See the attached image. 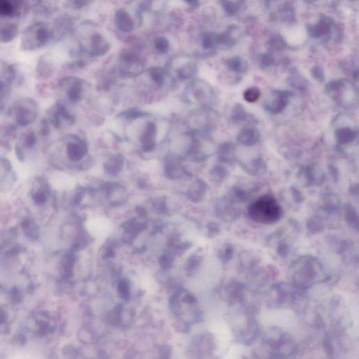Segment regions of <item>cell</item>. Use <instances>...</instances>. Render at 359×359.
Masks as SVG:
<instances>
[{
  "instance_id": "6da1fadb",
  "label": "cell",
  "mask_w": 359,
  "mask_h": 359,
  "mask_svg": "<svg viewBox=\"0 0 359 359\" xmlns=\"http://www.w3.org/2000/svg\"><path fill=\"white\" fill-rule=\"evenodd\" d=\"M248 215L253 222L271 225L282 218L283 210L274 196L266 194L261 196L249 206Z\"/></svg>"
},
{
  "instance_id": "d590c367",
  "label": "cell",
  "mask_w": 359,
  "mask_h": 359,
  "mask_svg": "<svg viewBox=\"0 0 359 359\" xmlns=\"http://www.w3.org/2000/svg\"><path fill=\"white\" fill-rule=\"evenodd\" d=\"M290 83L292 87L301 91H306L309 87L308 82L300 77L292 78Z\"/></svg>"
},
{
  "instance_id": "8d00e7d4",
  "label": "cell",
  "mask_w": 359,
  "mask_h": 359,
  "mask_svg": "<svg viewBox=\"0 0 359 359\" xmlns=\"http://www.w3.org/2000/svg\"><path fill=\"white\" fill-rule=\"evenodd\" d=\"M195 70L196 68L194 65L192 64L185 65L183 68H181L179 71L180 77L184 79H188L194 74Z\"/></svg>"
},
{
  "instance_id": "681fc988",
  "label": "cell",
  "mask_w": 359,
  "mask_h": 359,
  "mask_svg": "<svg viewBox=\"0 0 359 359\" xmlns=\"http://www.w3.org/2000/svg\"><path fill=\"white\" fill-rule=\"evenodd\" d=\"M192 7H196L198 5V0H183Z\"/></svg>"
},
{
  "instance_id": "ee69618b",
  "label": "cell",
  "mask_w": 359,
  "mask_h": 359,
  "mask_svg": "<svg viewBox=\"0 0 359 359\" xmlns=\"http://www.w3.org/2000/svg\"><path fill=\"white\" fill-rule=\"evenodd\" d=\"M328 171H329L330 176L333 177V181L337 183L340 177L339 171H338L337 167L333 164H330L328 166Z\"/></svg>"
},
{
  "instance_id": "8fae6325",
  "label": "cell",
  "mask_w": 359,
  "mask_h": 359,
  "mask_svg": "<svg viewBox=\"0 0 359 359\" xmlns=\"http://www.w3.org/2000/svg\"><path fill=\"white\" fill-rule=\"evenodd\" d=\"M242 168L248 174L253 176H262L267 171L266 162L262 157H255L246 163L241 164Z\"/></svg>"
},
{
  "instance_id": "7bdbcfd3",
  "label": "cell",
  "mask_w": 359,
  "mask_h": 359,
  "mask_svg": "<svg viewBox=\"0 0 359 359\" xmlns=\"http://www.w3.org/2000/svg\"><path fill=\"white\" fill-rule=\"evenodd\" d=\"M37 142V137H36L34 133L30 132L28 133L25 138V144L28 148H32Z\"/></svg>"
},
{
  "instance_id": "52a82bcc",
  "label": "cell",
  "mask_w": 359,
  "mask_h": 359,
  "mask_svg": "<svg viewBox=\"0 0 359 359\" xmlns=\"http://www.w3.org/2000/svg\"><path fill=\"white\" fill-rule=\"evenodd\" d=\"M142 62L135 55L131 53H125L121 56L120 72L124 75L133 77L138 75L143 72Z\"/></svg>"
},
{
  "instance_id": "60d3db41",
  "label": "cell",
  "mask_w": 359,
  "mask_h": 359,
  "mask_svg": "<svg viewBox=\"0 0 359 359\" xmlns=\"http://www.w3.org/2000/svg\"><path fill=\"white\" fill-rule=\"evenodd\" d=\"M277 253L281 257H285L290 253V246L288 244L281 242L277 248Z\"/></svg>"
},
{
  "instance_id": "74e56055",
  "label": "cell",
  "mask_w": 359,
  "mask_h": 359,
  "mask_svg": "<svg viewBox=\"0 0 359 359\" xmlns=\"http://www.w3.org/2000/svg\"><path fill=\"white\" fill-rule=\"evenodd\" d=\"M311 73H312V77L320 83H322L325 80V74H324V70L320 67H314L311 70Z\"/></svg>"
},
{
  "instance_id": "7c38bea8",
  "label": "cell",
  "mask_w": 359,
  "mask_h": 359,
  "mask_svg": "<svg viewBox=\"0 0 359 359\" xmlns=\"http://www.w3.org/2000/svg\"><path fill=\"white\" fill-rule=\"evenodd\" d=\"M261 139V133L255 127L244 128L237 135V141L242 146L251 147L256 145Z\"/></svg>"
},
{
  "instance_id": "4dcf8cb0",
  "label": "cell",
  "mask_w": 359,
  "mask_h": 359,
  "mask_svg": "<svg viewBox=\"0 0 359 359\" xmlns=\"http://www.w3.org/2000/svg\"><path fill=\"white\" fill-rule=\"evenodd\" d=\"M149 72H150V75L152 80L155 82L156 85L161 87L163 85L164 74H165L164 70L157 68V67H154V68H151Z\"/></svg>"
},
{
  "instance_id": "9a60e30c",
  "label": "cell",
  "mask_w": 359,
  "mask_h": 359,
  "mask_svg": "<svg viewBox=\"0 0 359 359\" xmlns=\"http://www.w3.org/2000/svg\"><path fill=\"white\" fill-rule=\"evenodd\" d=\"M217 156L220 162L232 164L236 159V147L231 142L223 143L217 149Z\"/></svg>"
},
{
  "instance_id": "e0dca14e",
  "label": "cell",
  "mask_w": 359,
  "mask_h": 359,
  "mask_svg": "<svg viewBox=\"0 0 359 359\" xmlns=\"http://www.w3.org/2000/svg\"><path fill=\"white\" fill-rule=\"evenodd\" d=\"M62 82L68 85L69 98L74 102L79 101L81 98L82 82L74 78L69 77L65 79Z\"/></svg>"
},
{
  "instance_id": "e575fe53",
  "label": "cell",
  "mask_w": 359,
  "mask_h": 359,
  "mask_svg": "<svg viewBox=\"0 0 359 359\" xmlns=\"http://www.w3.org/2000/svg\"><path fill=\"white\" fill-rule=\"evenodd\" d=\"M229 68L232 71L242 73L245 72L247 66L245 63L238 58H234L231 60L228 64Z\"/></svg>"
},
{
  "instance_id": "44dd1931",
  "label": "cell",
  "mask_w": 359,
  "mask_h": 359,
  "mask_svg": "<svg viewBox=\"0 0 359 359\" xmlns=\"http://www.w3.org/2000/svg\"><path fill=\"white\" fill-rule=\"evenodd\" d=\"M208 186L206 183L202 180H198L192 185V188L190 190V196L193 201L200 202L205 197L206 192H207Z\"/></svg>"
},
{
  "instance_id": "2e32d148",
  "label": "cell",
  "mask_w": 359,
  "mask_h": 359,
  "mask_svg": "<svg viewBox=\"0 0 359 359\" xmlns=\"http://www.w3.org/2000/svg\"><path fill=\"white\" fill-rule=\"evenodd\" d=\"M250 196L251 193L247 190L238 185H234L229 190L227 197L233 204H241L248 201Z\"/></svg>"
},
{
  "instance_id": "603a6c76",
  "label": "cell",
  "mask_w": 359,
  "mask_h": 359,
  "mask_svg": "<svg viewBox=\"0 0 359 359\" xmlns=\"http://www.w3.org/2000/svg\"><path fill=\"white\" fill-rule=\"evenodd\" d=\"M344 213L347 224L355 230H358V215L354 206L351 204H345L344 206Z\"/></svg>"
},
{
  "instance_id": "4fadbf2b",
  "label": "cell",
  "mask_w": 359,
  "mask_h": 359,
  "mask_svg": "<svg viewBox=\"0 0 359 359\" xmlns=\"http://www.w3.org/2000/svg\"><path fill=\"white\" fill-rule=\"evenodd\" d=\"M114 22L118 29L123 32H130L134 28V23L129 13L124 9L116 11L114 16Z\"/></svg>"
},
{
  "instance_id": "277c9868",
  "label": "cell",
  "mask_w": 359,
  "mask_h": 359,
  "mask_svg": "<svg viewBox=\"0 0 359 359\" xmlns=\"http://www.w3.org/2000/svg\"><path fill=\"white\" fill-rule=\"evenodd\" d=\"M37 105L32 99H22L13 108L15 119L18 125L26 127L35 120L37 116Z\"/></svg>"
},
{
  "instance_id": "f1b7e54d",
  "label": "cell",
  "mask_w": 359,
  "mask_h": 359,
  "mask_svg": "<svg viewBox=\"0 0 359 359\" xmlns=\"http://www.w3.org/2000/svg\"><path fill=\"white\" fill-rule=\"evenodd\" d=\"M154 45L156 50H157L158 52L161 53H167L169 52L170 44L167 38L162 37V36L156 37L155 39H154Z\"/></svg>"
},
{
  "instance_id": "f6af8a7d",
  "label": "cell",
  "mask_w": 359,
  "mask_h": 359,
  "mask_svg": "<svg viewBox=\"0 0 359 359\" xmlns=\"http://www.w3.org/2000/svg\"><path fill=\"white\" fill-rule=\"evenodd\" d=\"M273 63H274V60L270 56H264L260 61V65L263 68H267L273 64Z\"/></svg>"
},
{
  "instance_id": "9c48e42d",
  "label": "cell",
  "mask_w": 359,
  "mask_h": 359,
  "mask_svg": "<svg viewBox=\"0 0 359 359\" xmlns=\"http://www.w3.org/2000/svg\"><path fill=\"white\" fill-rule=\"evenodd\" d=\"M234 204L228 197L220 198L215 206L217 215L227 221H232L237 218L240 215V211L236 209Z\"/></svg>"
},
{
  "instance_id": "4316f807",
  "label": "cell",
  "mask_w": 359,
  "mask_h": 359,
  "mask_svg": "<svg viewBox=\"0 0 359 359\" xmlns=\"http://www.w3.org/2000/svg\"><path fill=\"white\" fill-rule=\"evenodd\" d=\"M211 175L213 181L217 183L223 182L228 175V171L223 166H215L211 171Z\"/></svg>"
},
{
  "instance_id": "ac0fdd59",
  "label": "cell",
  "mask_w": 359,
  "mask_h": 359,
  "mask_svg": "<svg viewBox=\"0 0 359 359\" xmlns=\"http://www.w3.org/2000/svg\"><path fill=\"white\" fill-rule=\"evenodd\" d=\"M356 135V131L349 127L339 128L335 131L336 141L341 145H347L354 142Z\"/></svg>"
},
{
  "instance_id": "7dc6e473",
  "label": "cell",
  "mask_w": 359,
  "mask_h": 359,
  "mask_svg": "<svg viewBox=\"0 0 359 359\" xmlns=\"http://www.w3.org/2000/svg\"><path fill=\"white\" fill-rule=\"evenodd\" d=\"M220 232V227L216 223H212L209 225V234L212 236L216 235Z\"/></svg>"
},
{
  "instance_id": "ba28073f",
  "label": "cell",
  "mask_w": 359,
  "mask_h": 359,
  "mask_svg": "<svg viewBox=\"0 0 359 359\" xmlns=\"http://www.w3.org/2000/svg\"><path fill=\"white\" fill-rule=\"evenodd\" d=\"M271 297H269V304L272 305L271 307L282 306L283 304H285L292 297V291L289 286L284 283L274 284L271 289Z\"/></svg>"
},
{
  "instance_id": "484cf974",
  "label": "cell",
  "mask_w": 359,
  "mask_h": 359,
  "mask_svg": "<svg viewBox=\"0 0 359 359\" xmlns=\"http://www.w3.org/2000/svg\"><path fill=\"white\" fill-rule=\"evenodd\" d=\"M16 10L12 0H0V17H12Z\"/></svg>"
},
{
  "instance_id": "5b68a950",
  "label": "cell",
  "mask_w": 359,
  "mask_h": 359,
  "mask_svg": "<svg viewBox=\"0 0 359 359\" xmlns=\"http://www.w3.org/2000/svg\"><path fill=\"white\" fill-rule=\"evenodd\" d=\"M293 95L291 91L286 90H274L270 93V96L267 99L263 105L265 110L271 114L282 113L288 106L290 98Z\"/></svg>"
},
{
  "instance_id": "30bf717a",
  "label": "cell",
  "mask_w": 359,
  "mask_h": 359,
  "mask_svg": "<svg viewBox=\"0 0 359 359\" xmlns=\"http://www.w3.org/2000/svg\"><path fill=\"white\" fill-rule=\"evenodd\" d=\"M110 50V45L107 40L99 33L93 34L90 39L88 53L91 56L98 57L106 55Z\"/></svg>"
},
{
  "instance_id": "f35d334b",
  "label": "cell",
  "mask_w": 359,
  "mask_h": 359,
  "mask_svg": "<svg viewBox=\"0 0 359 359\" xmlns=\"http://www.w3.org/2000/svg\"><path fill=\"white\" fill-rule=\"evenodd\" d=\"M290 192H291L292 198H293L295 203H303L304 200H305V197H304L303 193H302L298 189L296 188L294 186L291 187V188H290Z\"/></svg>"
},
{
  "instance_id": "f546056e",
  "label": "cell",
  "mask_w": 359,
  "mask_h": 359,
  "mask_svg": "<svg viewBox=\"0 0 359 359\" xmlns=\"http://www.w3.org/2000/svg\"><path fill=\"white\" fill-rule=\"evenodd\" d=\"M234 248L232 244L227 243L225 244L222 249L220 251V257L222 260L223 263H228L234 255Z\"/></svg>"
},
{
  "instance_id": "83f0119b",
  "label": "cell",
  "mask_w": 359,
  "mask_h": 359,
  "mask_svg": "<svg viewBox=\"0 0 359 359\" xmlns=\"http://www.w3.org/2000/svg\"><path fill=\"white\" fill-rule=\"evenodd\" d=\"M261 91L257 87L248 88L244 93V98L246 102L253 103L256 102L261 98Z\"/></svg>"
},
{
  "instance_id": "b9f144b4",
  "label": "cell",
  "mask_w": 359,
  "mask_h": 359,
  "mask_svg": "<svg viewBox=\"0 0 359 359\" xmlns=\"http://www.w3.org/2000/svg\"><path fill=\"white\" fill-rule=\"evenodd\" d=\"M7 87L5 82L0 79V108H3L4 106V101L7 96Z\"/></svg>"
},
{
  "instance_id": "1f68e13d",
  "label": "cell",
  "mask_w": 359,
  "mask_h": 359,
  "mask_svg": "<svg viewBox=\"0 0 359 359\" xmlns=\"http://www.w3.org/2000/svg\"><path fill=\"white\" fill-rule=\"evenodd\" d=\"M37 71L43 77H47L52 72V66L46 58H41L37 66Z\"/></svg>"
},
{
  "instance_id": "cb8c5ba5",
  "label": "cell",
  "mask_w": 359,
  "mask_h": 359,
  "mask_svg": "<svg viewBox=\"0 0 359 359\" xmlns=\"http://www.w3.org/2000/svg\"><path fill=\"white\" fill-rule=\"evenodd\" d=\"M340 200L333 193H327L324 197V209L329 213H335L339 209Z\"/></svg>"
},
{
  "instance_id": "836d02e7",
  "label": "cell",
  "mask_w": 359,
  "mask_h": 359,
  "mask_svg": "<svg viewBox=\"0 0 359 359\" xmlns=\"http://www.w3.org/2000/svg\"><path fill=\"white\" fill-rule=\"evenodd\" d=\"M307 228L309 232L313 234L321 232L324 230V227L320 220L316 218H310L307 221Z\"/></svg>"
},
{
  "instance_id": "d6a6232c",
  "label": "cell",
  "mask_w": 359,
  "mask_h": 359,
  "mask_svg": "<svg viewBox=\"0 0 359 359\" xmlns=\"http://www.w3.org/2000/svg\"><path fill=\"white\" fill-rule=\"evenodd\" d=\"M122 164H123V161L121 158L119 156H114L106 166L107 171L112 174H116L122 169Z\"/></svg>"
},
{
  "instance_id": "8992f818",
  "label": "cell",
  "mask_w": 359,
  "mask_h": 359,
  "mask_svg": "<svg viewBox=\"0 0 359 359\" xmlns=\"http://www.w3.org/2000/svg\"><path fill=\"white\" fill-rule=\"evenodd\" d=\"M297 176L302 185L306 188L321 187L326 180L324 171L314 165L303 166L299 170Z\"/></svg>"
},
{
  "instance_id": "d4e9b609",
  "label": "cell",
  "mask_w": 359,
  "mask_h": 359,
  "mask_svg": "<svg viewBox=\"0 0 359 359\" xmlns=\"http://www.w3.org/2000/svg\"><path fill=\"white\" fill-rule=\"evenodd\" d=\"M248 118L247 112L243 105L241 103H236L233 107L232 112H231V119L233 122L236 124L242 123L246 121Z\"/></svg>"
},
{
  "instance_id": "7402d4cb",
  "label": "cell",
  "mask_w": 359,
  "mask_h": 359,
  "mask_svg": "<svg viewBox=\"0 0 359 359\" xmlns=\"http://www.w3.org/2000/svg\"><path fill=\"white\" fill-rule=\"evenodd\" d=\"M67 152L69 158L72 161H79L85 156L86 149L82 143L71 142L68 144Z\"/></svg>"
},
{
  "instance_id": "5bb4252c",
  "label": "cell",
  "mask_w": 359,
  "mask_h": 359,
  "mask_svg": "<svg viewBox=\"0 0 359 359\" xmlns=\"http://www.w3.org/2000/svg\"><path fill=\"white\" fill-rule=\"evenodd\" d=\"M347 82L343 80H334L326 86L325 91L330 98L342 103L343 93L346 91Z\"/></svg>"
},
{
  "instance_id": "ab89813d",
  "label": "cell",
  "mask_w": 359,
  "mask_h": 359,
  "mask_svg": "<svg viewBox=\"0 0 359 359\" xmlns=\"http://www.w3.org/2000/svg\"><path fill=\"white\" fill-rule=\"evenodd\" d=\"M93 0H69V3L74 9H80L89 5Z\"/></svg>"
},
{
  "instance_id": "7a4b0ae2",
  "label": "cell",
  "mask_w": 359,
  "mask_h": 359,
  "mask_svg": "<svg viewBox=\"0 0 359 359\" xmlns=\"http://www.w3.org/2000/svg\"><path fill=\"white\" fill-rule=\"evenodd\" d=\"M322 269L320 262L316 257H301L292 267L294 284L301 289L309 288L318 281Z\"/></svg>"
},
{
  "instance_id": "d6986e66",
  "label": "cell",
  "mask_w": 359,
  "mask_h": 359,
  "mask_svg": "<svg viewBox=\"0 0 359 359\" xmlns=\"http://www.w3.org/2000/svg\"><path fill=\"white\" fill-rule=\"evenodd\" d=\"M18 34V26L14 24H6L0 28V42L9 43L16 37Z\"/></svg>"
},
{
  "instance_id": "bcb514c9",
  "label": "cell",
  "mask_w": 359,
  "mask_h": 359,
  "mask_svg": "<svg viewBox=\"0 0 359 359\" xmlns=\"http://www.w3.org/2000/svg\"><path fill=\"white\" fill-rule=\"evenodd\" d=\"M213 38L209 34H204L203 38H202V45H203L204 48L211 47L212 45H213Z\"/></svg>"
},
{
  "instance_id": "c3c4849f",
  "label": "cell",
  "mask_w": 359,
  "mask_h": 359,
  "mask_svg": "<svg viewBox=\"0 0 359 359\" xmlns=\"http://www.w3.org/2000/svg\"><path fill=\"white\" fill-rule=\"evenodd\" d=\"M349 192H350L351 195L356 196L358 195V183H354V184L351 185L350 188H349Z\"/></svg>"
},
{
  "instance_id": "3957f363",
  "label": "cell",
  "mask_w": 359,
  "mask_h": 359,
  "mask_svg": "<svg viewBox=\"0 0 359 359\" xmlns=\"http://www.w3.org/2000/svg\"><path fill=\"white\" fill-rule=\"evenodd\" d=\"M51 32L44 23H34L25 30L21 48L24 51H34L45 47L50 41Z\"/></svg>"
},
{
  "instance_id": "ffe728a7",
  "label": "cell",
  "mask_w": 359,
  "mask_h": 359,
  "mask_svg": "<svg viewBox=\"0 0 359 359\" xmlns=\"http://www.w3.org/2000/svg\"><path fill=\"white\" fill-rule=\"evenodd\" d=\"M156 133V126L155 124L150 122L147 125L146 131L144 134L143 135L142 142L143 144V149L146 151L152 150L154 147V136Z\"/></svg>"
}]
</instances>
